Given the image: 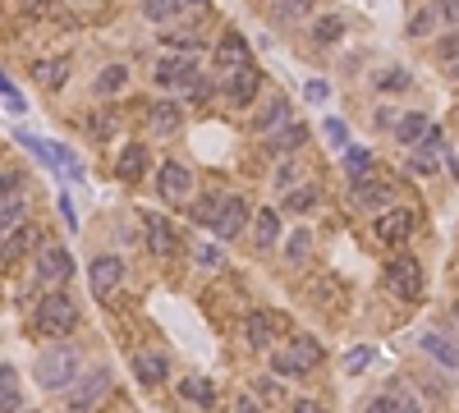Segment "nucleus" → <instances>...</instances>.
<instances>
[{
  "label": "nucleus",
  "mask_w": 459,
  "mask_h": 413,
  "mask_svg": "<svg viewBox=\"0 0 459 413\" xmlns=\"http://www.w3.org/2000/svg\"><path fill=\"white\" fill-rule=\"evenodd\" d=\"M74 326H78V303L60 290H51L37 298V313H33V330L46 340H65L74 336Z\"/></svg>",
  "instance_id": "obj_1"
},
{
  "label": "nucleus",
  "mask_w": 459,
  "mask_h": 413,
  "mask_svg": "<svg viewBox=\"0 0 459 413\" xmlns=\"http://www.w3.org/2000/svg\"><path fill=\"white\" fill-rule=\"evenodd\" d=\"M78 372H83V353L74 345H56V349H46L37 358V385L42 391H69L78 381Z\"/></svg>",
  "instance_id": "obj_2"
},
{
  "label": "nucleus",
  "mask_w": 459,
  "mask_h": 413,
  "mask_svg": "<svg viewBox=\"0 0 459 413\" xmlns=\"http://www.w3.org/2000/svg\"><path fill=\"white\" fill-rule=\"evenodd\" d=\"M382 281H386V290L395 294V298H404V303H414V298H423V266H418V258H391L386 262V271H382Z\"/></svg>",
  "instance_id": "obj_3"
},
{
  "label": "nucleus",
  "mask_w": 459,
  "mask_h": 413,
  "mask_svg": "<svg viewBox=\"0 0 459 413\" xmlns=\"http://www.w3.org/2000/svg\"><path fill=\"white\" fill-rule=\"evenodd\" d=\"M262 92V74L257 65H244V69H234V74H221V97L234 106V110H249Z\"/></svg>",
  "instance_id": "obj_4"
},
{
  "label": "nucleus",
  "mask_w": 459,
  "mask_h": 413,
  "mask_svg": "<svg viewBox=\"0 0 459 413\" xmlns=\"http://www.w3.org/2000/svg\"><path fill=\"white\" fill-rule=\"evenodd\" d=\"M441 156H446V129L431 124V129L423 133V143L409 147V165H404V171H409V175H437Z\"/></svg>",
  "instance_id": "obj_5"
},
{
  "label": "nucleus",
  "mask_w": 459,
  "mask_h": 413,
  "mask_svg": "<svg viewBox=\"0 0 459 413\" xmlns=\"http://www.w3.org/2000/svg\"><path fill=\"white\" fill-rule=\"evenodd\" d=\"M37 281L42 285H65V281H74V253L65 243H46L42 253H37Z\"/></svg>",
  "instance_id": "obj_6"
},
{
  "label": "nucleus",
  "mask_w": 459,
  "mask_h": 413,
  "mask_svg": "<svg viewBox=\"0 0 459 413\" xmlns=\"http://www.w3.org/2000/svg\"><path fill=\"white\" fill-rule=\"evenodd\" d=\"M414 226H418L414 207H391V211H382L372 220V234H376V243H409Z\"/></svg>",
  "instance_id": "obj_7"
},
{
  "label": "nucleus",
  "mask_w": 459,
  "mask_h": 413,
  "mask_svg": "<svg viewBox=\"0 0 459 413\" xmlns=\"http://www.w3.org/2000/svg\"><path fill=\"white\" fill-rule=\"evenodd\" d=\"M349 203H354L359 211H391L395 207V184H386V179H363V184H349Z\"/></svg>",
  "instance_id": "obj_8"
},
{
  "label": "nucleus",
  "mask_w": 459,
  "mask_h": 413,
  "mask_svg": "<svg viewBox=\"0 0 459 413\" xmlns=\"http://www.w3.org/2000/svg\"><path fill=\"white\" fill-rule=\"evenodd\" d=\"M188 188H194V171H188L184 161H166V165L156 171V193H161V203L179 207V203L188 198Z\"/></svg>",
  "instance_id": "obj_9"
},
{
  "label": "nucleus",
  "mask_w": 459,
  "mask_h": 413,
  "mask_svg": "<svg viewBox=\"0 0 459 413\" xmlns=\"http://www.w3.org/2000/svg\"><path fill=\"white\" fill-rule=\"evenodd\" d=\"M184 129V101L179 97H156L147 106V133L156 138H175Z\"/></svg>",
  "instance_id": "obj_10"
},
{
  "label": "nucleus",
  "mask_w": 459,
  "mask_h": 413,
  "mask_svg": "<svg viewBox=\"0 0 459 413\" xmlns=\"http://www.w3.org/2000/svg\"><path fill=\"white\" fill-rule=\"evenodd\" d=\"M152 78L161 83V88H188V83H194L198 78V60H194V55H166V60H156V69H152Z\"/></svg>",
  "instance_id": "obj_11"
},
{
  "label": "nucleus",
  "mask_w": 459,
  "mask_h": 413,
  "mask_svg": "<svg viewBox=\"0 0 459 413\" xmlns=\"http://www.w3.org/2000/svg\"><path fill=\"white\" fill-rule=\"evenodd\" d=\"M106 391H111V368H92L83 381H74V391H69V409H74V413H83V409H92Z\"/></svg>",
  "instance_id": "obj_12"
},
{
  "label": "nucleus",
  "mask_w": 459,
  "mask_h": 413,
  "mask_svg": "<svg viewBox=\"0 0 459 413\" xmlns=\"http://www.w3.org/2000/svg\"><path fill=\"white\" fill-rule=\"evenodd\" d=\"M244 65H253V51H249V42L239 37L234 28H226L221 42H216V69L234 74V69H244Z\"/></svg>",
  "instance_id": "obj_13"
},
{
  "label": "nucleus",
  "mask_w": 459,
  "mask_h": 413,
  "mask_svg": "<svg viewBox=\"0 0 459 413\" xmlns=\"http://www.w3.org/2000/svg\"><path fill=\"white\" fill-rule=\"evenodd\" d=\"M88 281H92L97 298H111V294L124 285V262H120V258H111V253L92 258V266H88Z\"/></svg>",
  "instance_id": "obj_14"
},
{
  "label": "nucleus",
  "mask_w": 459,
  "mask_h": 413,
  "mask_svg": "<svg viewBox=\"0 0 459 413\" xmlns=\"http://www.w3.org/2000/svg\"><path fill=\"white\" fill-rule=\"evenodd\" d=\"M143 234H147V243H152V253L156 258H170L175 253V243H179V234H175V226L161 211H143Z\"/></svg>",
  "instance_id": "obj_15"
},
{
  "label": "nucleus",
  "mask_w": 459,
  "mask_h": 413,
  "mask_svg": "<svg viewBox=\"0 0 459 413\" xmlns=\"http://www.w3.org/2000/svg\"><path fill=\"white\" fill-rule=\"evenodd\" d=\"M244 226H253V216H249V203L244 198H226V207H221V220H216V239L221 243H230V239H239V230Z\"/></svg>",
  "instance_id": "obj_16"
},
{
  "label": "nucleus",
  "mask_w": 459,
  "mask_h": 413,
  "mask_svg": "<svg viewBox=\"0 0 459 413\" xmlns=\"http://www.w3.org/2000/svg\"><path fill=\"white\" fill-rule=\"evenodd\" d=\"M285 120H294V106H289V97H266V106L262 110H253V133H276Z\"/></svg>",
  "instance_id": "obj_17"
},
{
  "label": "nucleus",
  "mask_w": 459,
  "mask_h": 413,
  "mask_svg": "<svg viewBox=\"0 0 459 413\" xmlns=\"http://www.w3.org/2000/svg\"><path fill=\"white\" fill-rule=\"evenodd\" d=\"M363 413H423V409H418V400H414L409 391H404V385H386L382 395H372V400H368V409H363Z\"/></svg>",
  "instance_id": "obj_18"
},
{
  "label": "nucleus",
  "mask_w": 459,
  "mask_h": 413,
  "mask_svg": "<svg viewBox=\"0 0 459 413\" xmlns=\"http://www.w3.org/2000/svg\"><path fill=\"white\" fill-rule=\"evenodd\" d=\"M418 345H423V353L431 358V363H441V368L459 372V345H455V340H446L441 330H423Z\"/></svg>",
  "instance_id": "obj_19"
},
{
  "label": "nucleus",
  "mask_w": 459,
  "mask_h": 413,
  "mask_svg": "<svg viewBox=\"0 0 459 413\" xmlns=\"http://www.w3.org/2000/svg\"><path fill=\"white\" fill-rule=\"evenodd\" d=\"M308 138H313V129L304 120H285L276 133H266V147H272V152H299Z\"/></svg>",
  "instance_id": "obj_20"
},
{
  "label": "nucleus",
  "mask_w": 459,
  "mask_h": 413,
  "mask_svg": "<svg viewBox=\"0 0 459 413\" xmlns=\"http://www.w3.org/2000/svg\"><path fill=\"white\" fill-rule=\"evenodd\" d=\"M166 372H170L166 353H156V349L133 353V377H138V381L147 385V391H152V385H161V381H166Z\"/></svg>",
  "instance_id": "obj_21"
},
{
  "label": "nucleus",
  "mask_w": 459,
  "mask_h": 413,
  "mask_svg": "<svg viewBox=\"0 0 459 413\" xmlns=\"http://www.w3.org/2000/svg\"><path fill=\"white\" fill-rule=\"evenodd\" d=\"M427 129H431V120L423 115V110H404V115L395 120V129H391V138H395L400 147H418Z\"/></svg>",
  "instance_id": "obj_22"
},
{
  "label": "nucleus",
  "mask_w": 459,
  "mask_h": 413,
  "mask_svg": "<svg viewBox=\"0 0 459 413\" xmlns=\"http://www.w3.org/2000/svg\"><path fill=\"white\" fill-rule=\"evenodd\" d=\"M253 243L257 248H276L281 243V211L276 207H257V216H253Z\"/></svg>",
  "instance_id": "obj_23"
},
{
  "label": "nucleus",
  "mask_w": 459,
  "mask_h": 413,
  "mask_svg": "<svg viewBox=\"0 0 459 413\" xmlns=\"http://www.w3.org/2000/svg\"><path fill=\"white\" fill-rule=\"evenodd\" d=\"M143 171H147V147H143V143H129V147L120 152V161H115V175H120L124 184H138Z\"/></svg>",
  "instance_id": "obj_24"
},
{
  "label": "nucleus",
  "mask_w": 459,
  "mask_h": 413,
  "mask_svg": "<svg viewBox=\"0 0 459 413\" xmlns=\"http://www.w3.org/2000/svg\"><path fill=\"white\" fill-rule=\"evenodd\" d=\"M33 243H37V230H33V226H19V230L5 239V243H0V271H5V266H14V262H19L23 253H28Z\"/></svg>",
  "instance_id": "obj_25"
},
{
  "label": "nucleus",
  "mask_w": 459,
  "mask_h": 413,
  "mask_svg": "<svg viewBox=\"0 0 459 413\" xmlns=\"http://www.w3.org/2000/svg\"><path fill=\"white\" fill-rule=\"evenodd\" d=\"M340 165H344L349 184H363V179H372V152H368V147H354V143H349V147L340 152Z\"/></svg>",
  "instance_id": "obj_26"
},
{
  "label": "nucleus",
  "mask_w": 459,
  "mask_h": 413,
  "mask_svg": "<svg viewBox=\"0 0 459 413\" xmlns=\"http://www.w3.org/2000/svg\"><path fill=\"white\" fill-rule=\"evenodd\" d=\"M317 203H321V188L317 184H294L285 193V211L289 216H308V211H317Z\"/></svg>",
  "instance_id": "obj_27"
},
{
  "label": "nucleus",
  "mask_w": 459,
  "mask_h": 413,
  "mask_svg": "<svg viewBox=\"0 0 459 413\" xmlns=\"http://www.w3.org/2000/svg\"><path fill=\"white\" fill-rule=\"evenodd\" d=\"M244 340H249L257 353L272 349V313H249V322H244Z\"/></svg>",
  "instance_id": "obj_28"
},
{
  "label": "nucleus",
  "mask_w": 459,
  "mask_h": 413,
  "mask_svg": "<svg viewBox=\"0 0 459 413\" xmlns=\"http://www.w3.org/2000/svg\"><path fill=\"white\" fill-rule=\"evenodd\" d=\"M179 400L198 404V409H211V404H216V385H211L207 377H184V381H179Z\"/></svg>",
  "instance_id": "obj_29"
},
{
  "label": "nucleus",
  "mask_w": 459,
  "mask_h": 413,
  "mask_svg": "<svg viewBox=\"0 0 459 413\" xmlns=\"http://www.w3.org/2000/svg\"><path fill=\"white\" fill-rule=\"evenodd\" d=\"M23 216H28V203H23V193H14V198L0 203V243H5V239L23 226Z\"/></svg>",
  "instance_id": "obj_30"
},
{
  "label": "nucleus",
  "mask_w": 459,
  "mask_h": 413,
  "mask_svg": "<svg viewBox=\"0 0 459 413\" xmlns=\"http://www.w3.org/2000/svg\"><path fill=\"white\" fill-rule=\"evenodd\" d=\"M33 74H37V83L42 88H65V74H69V55H51V60H42V65H33Z\"/></svg>",
  "instance_id": "obj_31"
},
{
  "label": "nucleus",
  "mask_w": 459,
  "mask_h": 413,
  "mask_svg": "<svg viewBox=\"0 0 459 413\" xmlns=\"http://www.w3.org/2000/svg\"><path fill=\"white\" fill-rule=\"evenodd\" d=\"M124 83H129V65H106L92 83V97H115L124 92Z\"/></svg>",
  "instance_id": "obj_32"
},
{
  "label": "nucleus",
  "mask_w": 459,
  "mask_h": 413,
  "mask_svg": "<svg viewBox=\"0 0 459 413\" xmlns=\"http://www.w3.org/2000/svg\"><path fill=\"white\" fill-rule=\"evenodd\" d=\"M289 353L299 358V363H304L308 372L321 363V358H327V349H321V340H313V336H294V340H289Z\"/></svg>",
  "instance_id": "obj_33"
},
{
  "label": "nucleus",
  "mask_w": 459,
  "mask_h": 413,
  "mask_svg": "<svg viewBox=\"0 0 459 413\" xmlns=\"http://www.w3.org/2000/svg\"><path fill=\"white\" fill-rule=\"evenodd\" d=\"M340 37H344V19H340V14L313 19V42H317V46H331V42H340Z\"/></svg>",
  "instance_id": "obj_34"
},
{
  "label": "nucleus",
  "mask_w": 459,
  "mask_h": 413,
  "mask_svg": "<svg viewBox=\"0 0 459 413\" xmlns=\"http://www.w3.org/2000/svg\"><path fill=\"white\" fill-rule=\"evenodd\" d=\"M409 83H414V78H409V69H400V65H395V69H382V74H372V88H376V92H386V97L404 92Z\"/></svg>",
  "instance_id": "obj_35"
},
{
  "label": "nucleus",
  "mask_w": 459,
  "mask_h": 413,
  "mask_svg": "<svg viewBox=\"0 0 459 413\" xmlns=\"http://www.w3.org/2000/svg\"><path fill=\"white\" fill-rule=\"evenodd\" d=\"M313 5H317V0H276L272 19H276V23H299V19L313 14Z\"/></svg>",
  "instance_id": "obj_36"
},
{
  "label": "nucleus",
  "mask_w": 459,
  "mask_h": 413,
  "mask_svg": "<svg viewBox=\"0 0 459 413\" xmlns=\"http://www.w3.org/2000/svg\"><path fill=\"white\" fill-rule=\"evenodd\" d=\"M441 19H437V5H427V10H418L414 19H409V28H404V37H414V42H423V37H431V28H437Z\"/></svg>",
  "instance_id": "obj_37"
},
{
  "label": "nucleus",
  "mask_w": 459,
  "mask_h": 413,
  "mask_svg": "<svg viewBox=\"0 0 459 413\" xmlns=\"http://www.w3.org/2000/svg\"><path fill=\"white\" fill-rule=\"evenodd\" d=\"M179 10H184V0H143V14H147V23H170Z\"/></svg>",
  "instance_id": "obj_38"
},
{
  "label": "nucleus",
  "mask_w": 459,
  "mask_h": 413,
  "mask_svg": "<svg viewBox=\"0 0 459 413\" xmlns=\"http://www.w3.org/2000/svg\"><path fill=\"white\" fill-rule=\"evenodd\" d=\"M221 207H226L221 198H198V203H194V220H198V226H211V230H216V220H221Z\"/></svg>",
  "instance_id": "obj_39"
},
{
  "label": "nucleus",
  "mask_w": 459,
  "mask_h": 413,
  "mask_svg": "<svg viewBox=\"0 0 459 413\" xmlns=\"http://www.w3.org/2000/svg\"><path fill=\"white\" fill-rule=\"evenodd\" d=\"M308 243H313V234L308 230H294L289 239H285V262L294 266V262H304L308 258Z\"/></svg>",
  "instance_id": "obj_40"
},
{
  "label": "nucleus",
  "mask_w": 459,
  "mask_h": 413,
  "mask_svg": "<svg viewBox=\"0 0 459 413\" xmlns=\"http://www.w3.org/2000/svg\"><path fill=\"white\" fill-rule=\"evenodd\" d=\"M372 358H376V349H372V345L349 349V358H344V372H349V377H359L363 368H372Z\"/></svg>",
  "instance_id": "obj_41"
},
{
  "label": "nucleus",
  "mask_w": 459,
  "mask_h": 413,
  "mask_svg": "<svg viewBox=\"0 0 459 413\" xmlns=\"http://www.w3.org/2000/svg\"><path fill=\"white\" fill-rule=\"evenodd\" d=\"M211 97H216V83H211V78H202V74L184 88V101H194V106H202V101H211Z\"/></svg>",
  "instance_id": "obj_42"
},
{
  "label": "nucleus",
  "mask_w": 459,
  "mask_h": 413,
  "mask_svg": "<svg viewBox=\"0 0 459 413\" xmlns=\"http://www.w3.org/2000/svg\"><path fill=\"white\" fill-rule=\"evenodd\" d=\"M272 372H276V377H304L308 368H304L294 353H272Z\"/></svg>",
  "instance_id": "obj_43"
},
{
  "label": "nucleus",
  "mask_w": 459,
  "mask_h": 413,
  "mask_svg": "<svg viewBox=\"0 0 459 413\" xmlns=\"http://www.w3.org/2000/svg\"><path fill=\"white\" fill-rule=\"evenodd\" d=\"M321 133L331 138V147H336V152H344V147H349V129H344V120L327 115V124H321Z\"/></svg>",
  "instance_id": "obj_44"
},
{
  "label": "nucleus",
  "mask_w": 459,
  "mask_h": 413,
  "mask_svg": "<svg viewBox=\"0 0 459 413\" xmlns=\"http://www.w3.org/2000/svg\"><path fill=\"white\" fill-rule=\"evenodd\" d=\"M437 60H446V65H455V60H459V28L437 42Z\"/></svg>",
  "instance_id": "obj_45"
},
{
  "label": "nucleus",
  "mask_w": 459,
  "mask_h": 413,
  "mask_svg": "<svg viewBox=\"0 0 459 413\" xmlns=\"http://www.w3.org/2000/svg\"><path fill=\"white\" fill-rule=\"evenodd\" d=\"M294 184H299V161H281V165H276V188L289 193Z\"/></svg>",
  "instance_id": "obj_46"
},
{
  "label": "nucleus",
  "mask_w": 459,
  "mask_h": 413,
  "mask_svg": "<svg viewBox=\"0 0 459 413\" xmlns=\"http://www.w3.org/2000/svg\"><path fill=\"white\" fill-rule=\"evenodd\" d=\"M19 10L28 19H46V14H56V0H19Z\"/></svg>",
  "instance_id": "obj_47"
},
{
  "label": "nucleus",
  "mask_w": 459,
  "mask_h": 413,
  "mask_svg": "<svg viewBox=\"0 0 459 413\" xmlns=\"http://www.w3.org/2000/svg\"><path fill=\"white\" fill-rule=\"evenodd\" d=\"M437 19L441 28H459V0H437Z\"/></svg>",
  "instance_id": "obj_48"
},
{
  "label": "nucleus",
  "mask_w": 459,
  "mask_h": 413,
  "mask_svg": "<svg viewBox=\"0 0 459 413\" xmlns=\"http://www.w3.org/2000/svg\"><path fill=\"white\" fill-rule=\"evenodd\" d=\"M327 97H331V88H327V83H321V78H308V83H304V101L321 106V101H327Z\"/></svg>",
  "instance_id": "obj_49"
},
{
  "label": "nucleus",
  "mask_w": 459,
  "mask_h": 413,
  "mask_svg": "<svg viewBox=\"0 0 459 413\" xmlns=\"http://www.w3.org/2000/svg\"><path fill=\"white\" fill-rule=\"evenodd\" d=\"M19 184H23V175H19V171H5V175H0V203H5V198H14V193H19Z\"/></svg>",
  "instance_id": "obj_50"
},
{
  "label": "nucleus",
  "mask_w": 459,
  "mask_h": 413,
  "mask_svg": "<svg viewBox=\"0 0 459 413\" xmlns=\"http://www.w3.org/2000/svg\"><path fill=\"white\" fill-rule=\"evenodd\" d=\"M0 97H5V106H10V110H23V97H19V88H14V83H10L5 74H0Z\"/></svg>",
  "instance_id": "obj_51"
},
{
  "label": "nucleus",
  "mask_w": 459,
  "mask_h": 413,
  "mask_svg": "<svg viewBox=\"0 0 459 413\" xmlns=\"http://www.w3.org/2000/svg\"><path fill=\"white\" fill-rule=\"evenodd\" d=\"M83 124H88V133H92V138H106V133H111V120H106L101 110H97V115H88Z\"/></svg>",
  "instance_id": "obj_52"
},
{
  "label": "nucleus",
  "mask_w": 459,
  "mask_h": 413,
  "mask_svg": "<svg viewBox=\"0 0 459 413\" xmlns=\"http://www.w3.org/2000/svg\"><path fill=\"white\" fill-rule=\"evenodd\" d=\"M404 115V110H395V106H382L376 110V129H395V120Z\"/></svg>",
  "instance_id": "obj_53"
},
{
  "label": "nucleus",
  "mask_w": 459,
  "mask_h": 413,
  "mask_svg": "<svg viewBox=\"0 0 459 413\" xmlns=\"http://www.w3.org/2000/svg\"><path fill=\"white\" fill-rule=\"evenodd\" d=\"M234 413H262V404H257V395H253V391H244V395H239V400H234Z\"/></svg>",
  "instance_id": "obj_54"
},
{
  "label": "nucleus",
  "mask_w": 459,
  "mask_h": 413,
  "mask_svg": "<svg viewBox=\"0 0 459 413\" xmlns=\"http://www.w3.org/2000/svg\"><path fill=\"white\" fill-rule=\"evenodd\" d=\"M60 211H65V220H69V226L78 230V211H74V198H69V193H60Z\"/></svg>",
  "instance_id": "obj_55"
},
{
  "label": "nucleus",
  "mask_w": 459,
  "mask_h": 413,
  "mask_svg": "<svg viewBox=\"0 0 459 413\" xmlns=\"http://www.w3.org/2000/svg\"><path fill=\"white\" fill-rule=\"evenodd\" d=\"M294 413H331V409H321L317 400H294Z\"/></svg>",
  "instance_id": "obj_56"
},
{
  "label": "nucleus",
  "mask_w": 459,
  "mask_h": 413,
  "mask_svg": "<svg viewBox=\"0 0 459 413\" xmlns=\"http://www.w3.org/2000/svg\"><path fill=\"white\" fill-rule=\"evenodd\" d=\"M0 413H19V395H14V391L0 395Z\"/></svg>",
  "instance_id": "obj_57"
},
{
  "label": "nucleus",
  "mask_w": 459,
  "mask_h": 413,
  "mask_svg": "<svg viewBox=\"0 0 459 413\" xmlns=\"http://www.w3.org/2000/svg\"><path fill=\"white\" fill-rule=\"evenodd\" d=\"M14 391V368H0V395Z\"/></svg>",
  "instance_id": "obj_58"
},
{
  "label": "nucleus",
  "mask_w": 459,
  "mask_h": 413,
  "mask_svg": "<svg viewBox=\"0 0 459 413\" xmlns=\"http://www.w3.org/2000/svg\"><path fill=\"white\" fill-rule=\"evenodd\" d=\"M450 78H455V83H459V60H455V65H450Z\"/></svg>",
  "instance_id": "obj_59"
},
{
  "label": "nucleus",
  "mask_w": 459,
  "mask_h": 413,
  "mask_svg": "<svg viewBox=\"0 0 459 413\" xmlns=\"http://www.w3.org/2000/svg\"><path fill=\"white\" fill-rule=\"evenodd\" d=\"M455 322H459V303H455Z\"/></svg>",
  "instance_id": "obj_60"
},
{
  "label": "nucleus",
  "mask_w": 459,
  "mask_h": 413,
  "mask_svg": "<svg viewBox=\"0 0 459 413\" xmlns=\"http://www.w3.org/2000/svg\"><path fill=\"white\" fill-rule=\"evenodd\" d=\"M198 5H202V0H198Z\"/></svg>",
  "instance_id": "obj_61"
}]
</instances>
